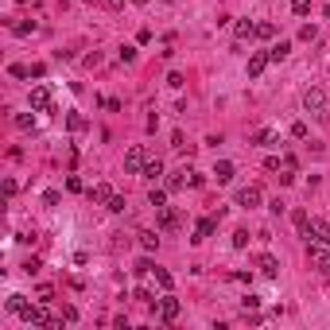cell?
I'll return each mask as SVG.
<instances>
[{"label":"cell","instance_id":"6da1fadb","mask_svg":"<svg viewBox=\"0 0 330 330\" xmlns=\"http://www.w3.org/2000/svg\"><path fill=\"white\" fill-rule=\"evenodd\" d=\"M303 109H307L311 117H319V121H330V97L322 94L319 86H311V89L303 94Z\"/></svg>","mask_w":330,"mask_h":330},{"label":"cell","instance_id":"7a4b0ae2","mask_svg":"<svg viewBox=\"0 0 330 330\" xmlns=\"http://www.w3.org/2000/svg\"><path fill=\"white\" fill-rule=\"evenodd\" d=\"M307 261H311V268L319 272V276H330V245L311 241V249H307Z\"/></svg>","mask_w":330,"mask_h":330},{"label":"cell","instance_id":"3957f363","mask_svg":"<svg viewBox=\"0 0 330 330\" xmlns=\"http://www.w3.org/2000/svg\"><path fill=\"white\" fill-rule=\"evenodd\" d=\"M152 311H156V319H159V322H175L182 307H179V299H175L171 291H167L163 299H156V303H152Z\"/></svg>","mask_w":330,"mask_h":330},{"label":"cell","instance_id":"277c9868","mask_svg":"<svg viewBox=\"0 0 330 330\" xmlns=\"http://www.w3.org/2000/svg\"><path fill=\"white\" fill-rule=\"evenodd\" d=\"M144 163H148V148H144V144H132V148L124 152V171L140 175V171H144Z\"/></svg>","mask_w":330,"mask_h":330},{"label":"cell","instance_id":"5b68a950","mask_svg":"<svg viewBox=\"0 0 330 330\" xmlns=\"http://www.w3.org/2000/svg\"><path fill=\"white\" fill-rule=\"evenodd\" d=\"M54 105V89L51 86H35L31 89V113H51Z\"/></svg>","mask_w":330,"mask_h":330},{"label":"cell","instance_id":"8992f818","mask_svg":"<svg viewBox=\"0 0 330 330\" xmlns=\"http://www.w3.org/2000/svg\"><path fill=\"white\" fill-rule=\"evenodd\" d=\"M261 202H264L261 187H241V191H237V206H241V210H256Z\"/></svg>","mask_w":330,"mask_h":330},{"label":"cell","instance_id":"52a82bcc","mask_svg":"<svg viewBox=\"0 0 330 330\" xmlns=\"http://www.w3.org/2000/svg\"><path fill=\"white\" fill-rule=\"evenodd\" d=\"M307 241H319V245H330V226L322 217H311L307 222Z\"/></svg>","mask_w":330,"mask_h":330},{"label":"cell","instance_id":"ba28073f","mask_svg":"<svg viewBox=\"0 0 330 330\" xmlns=\"http://www.w3.org/2000/svg\"><path fill=\"white\" fill-rule=\"evenodd\" d=\"M256 268H261V276H268V280L280 276V261L272 256V252H261V256H256Z\"/></svg>","mask_w":330,"mask_h":330},{"label":"cell","instance_id":"9c48e42d","mask_svg":"<svg viewBox=\"0 0 330 330\" xmlns=\"http://www.w3.org/2000/svg\"><path fill=\"white\" fill-rule=\"evenodd\" d=\"M268 51H256V54H252V59H249V78H261V74H264V70H268Z\"/></svg>","mask_w":330,"mask_h":330},{"label":"cell","instance_id":"30bf717a","mask_svg":"<svg viewBox=\"0 0 330 330\" xmlns=\"http://www.w3.org/2000/svg\"><path fill=\"white\" fill-rule=\"evenodd\" d=\"M252 144H256V148H272V144H280V132L276 129H261V132H252Z\"/></svg>","mask_w":330,"mask_h":330},{"label":"cell","instance_id":"8fae6325","mask_svg":"<svg viewBox=\"0 0 330 330\" xmlns=\"http://www.w3.org/2000/svg\"><path fill=\"white\" fill-rule=\"evenodd\" d=\"M175 226H179V214H175L171 206H159V229H163V233H171Z\"/></svg>","mask_w":330,"mask_h":330},{"label":"cell","instance_id":"7c38bea8","mask_svg":"<svg viewBox=\"0 0 330 330\" xmlns=\"http://www.w3.org/2000/svg\"><path fill=\"white\" fill-rule=\"evenodd\" d=\"M214 229H217V217H202L198 226H194V237H191V241H206Z\"/></svg>","mask_w":330,"mask_h":330},{"label":"cell","instance_id":"4fadbf2b","mask_svg":"<svg viewBox=\"0 0 330 330\" xmlns=\"http://www.w3.org/2000/svg\"><path fill=\"white\" fill-rule=\"evenodd\" d=\"M89 198H94V202H105V206H109V198H113V187H109V182H97L94 191H89Z\"/></svg>","mask_w":330,"mask_h":330},{"label":"cell","instance_id":"5bb4252c","mask_svg":"<svg viewBox=\"0 0 330 330\" xmlns=\"http://www.w3.org/2000/svg\"><path fill=\"white\" fill-rule=\"evenodd\" d=\"M214 179H217V182H229V179H233V163H229V159L214 163Z\"/></svg>","mask_w":330,"mask_h":330},{"label":"cell","instance_id":"9a60e30c","mask_svg":"<svg viewBox=\"0 0 330 330\" xmlns=\"http://www.w3.org/2000/svg\"><path fill=\"white\" fill-rule=\"evenodd\" d=\"M140 237V249H144V252H156V245H159V237L156 233H152V229H144V233H136Z\"/></svg>","mask_w":330,"mask_h":330},{"label":"cell","instance_id":"2e32d148","mask_svg":"<svg viewBox=\"0 0 330 330\" xmlns=\"http://www.w3.org/2000/svg\"><path fill=\"white\" fill-rule=\"evenodd\" d=\"M152 276H156V284L163 287V291H171V287H175V276H171V272H163V268H152Z\"/></svg>","mask_w":330,"mask_h":330},{"label":"cell","instance_id":"e0dca14e","mask_svg":"<svg viewBox=\"0 0 330 330\" xmlns=\"http://www.w3.org/2000/svg\"><path fill=\"white\" fill-rule=\"evenodd\" d=\"M237 39H252V35H256V24H249V20H237Z\"/></svg>","mask_w":330,"mask_h":330},{"label":"cell","instance_id":"ac0fdd59","mask_svg":"<svg viewBox=\"0 0 330 330\" xmlns=\"http://www.w3.org/2000/svg\"><path fill=\"white\" fill-rule=\"evenodd\" d=\"M287 51H291V43H284V39H280V43L268 51V59H272V62H284V59H287Z\"/></svg>","mask_w":330,"mask_h":330},{"label":"cell","instance_id":"d6986e66","mask_svg":"<svg viewBox=\"0 0 330 330\" xmlns=\"http://www.w3.org/2000/svg\"><path fill=\"white\" fill-rule=\"evenodd\" d=\"M144 175H148V179H159V175H163V163H159L156 156H148V163H144Z\"/></svg>","mask_w":330,"mask_h":330},{"label":"cell","instance_id":"ffe728a7","mask_svg":"<svg viewBox=\"0 0 330 330\" xmlns=\"http://www.w3.org/2000/svg\"><path fill=\"white\" fill-rule=\"evenodd\" d=\"M299 39H303V43H315V39H319V27H315V24H303V27H299Z\"/></svg>","mask_w":330,"mask_h":330},{"label":"cell","instance_id":"44dd1931","mask_svg":"<svg viewBox=\"0 0 330 330\" xmlns=\"http://www.w3.org/2000/svg\"><path fill=\"white\" fill-rule=\"evenodd\" d=\"M148 202H152V206H167V191H156V187H152V191H148Z\"/></svg>","mask_w":330,"mask_h":330},{"label":"cell","instance_id":"7402d4cb","mask_svg":"<svg viewBox=\"0 0 330 330\" xmlns=\"http://www.w3.org/2000/svg\"><path fill=\"white\" fill-rule=\"evenodd\" d=\"M66 124H70V132H82V129H86V117H82V113H70Z\"/></svg>","mask_w":330,"mask_h":330},{"label":"cell","instance_id":"603a6c76","mask_svg":"<svg viewBox=\"0 0 330 330\" xmlns=\"http://www.w3.org/2000/svg\"><path fill=\"white\" fill-rule=\"evenodd\" d=\"M12 31H16V35H31L35 31V20H20V24H12Z\"/></svg>","mask_w":330,"mask_h":330},{"label":"cell","instance_id":"cb8c5ba5","mask_svg":"<svg viewBox=\"0 0 330 330\" xmlns=\"http://www.w3.org/2000/svg\"><path fill=\"white\" fill-rule=\"evenodd\" d=\"M182 175H187V171H179V175L167 179V191H182V182H191V179H182Z\"/></svg>","mask_w":330,"mask_h":330},{"label":"cell","instance_id":"d4e9b609","mask_svg":"<svg viewBox=\"0 0 330 330\" xmlns=\"http://www.w3.org/2000/svg\"><path fill=\"white\" fill-rule=\"evenodd\" d=\"M276 35V24H256V39H272Z\"/></svg>","mask_w":330,"mask_h":330},{"label":"cell","instance_id":"484cf974","mask_svg":"<svg viewBox=\"0 0 330 330\" xmlns=\"http://www.w3.org/2000/svg\"><path fill=\"white\" fill-rule=\"evenodd\" d=\"M16 124H20L24 132H31V129H35V117H27V113H16Z\"/></svg>","mask_w":330,"mask_h":330},{"label":"cell","instance_id":"4316f807","mask_svg":"<svg viewBox=\"0 0 330 330\" xmlns=\"http://www.w3.org/2000/svg\"><path fill=\"white\" fill-rule=\"evenodd\" d=\"M24 307H27V299H24V296H8V311H16V315H20Z\"/></svg>","mask_w":330,"mask_h":330},{"label":"cell","instance_id":"83f0119b","mask_svg":"<svg viewBox=\"0 0 330 330\" xmlns=\"http://www.w3.org/2000/svg\"><path fill=\"white\" fill-rule=\"evenodd\" d=\"M291 12H296V16H307V12H311V0H291Z\"/></svg>","mask_w":330,"mask_h":330},{"label":"cell","instance_id":"f1b7e54d","mask_svg":"<svg viewBox=\"0 0 330 330\" xmlns=\"http://www.w3.org/2000/svg\"><path fill=\"white\" fill-rule=\"evenodd\" d=\"M241 307H245V315L256 311V307H261V296H245V299H241Z\"/></svg>","mask_w":330,"mask_h":330},{"label":"cell","instance_id":"f546056e","mask_svg":"<svg viewBox=\"0 0 330 330\" xmlns=\"http://www.w3.org/2000/svg\"><path fill=\"white\" fill-rule=\"evenodd\" d=\"M245 245H249V229H237L233 233V249H245Z\"/></svg>","mask_w":330,"mask_h":330},{"label":"cell","instance_id":"4dcf8cb0","mask_svg":"<svg viewBox=\"0 0 330 330\" xmlns=\"http://www.w3.org/2000/svg\"><path fill=\"white\" fill-rule=\"evenodd\" d=\"M291 136H296V140H307V124L296 121V124H291Z\"/></svg>","mask_w":330,"mask_h":330},{"label":"cell","instance_id":"1f68e13d","mask_svg":"<svg viewBox=\"0 0 330 330\" xmlns=\"http://www.w3.org/2000/svg\"><path fill=\"white\" fill-rule=\"evenodd\" d=\"M132 299H140V303H152V291H148V287H136V291H132Z\"/></svg>","mask_w":330,"mask_h":330},{"label":"cell","instance_id":"d6a6232c","mask_svg":"<svg viewBox=\"0 0 330 330\" xmlns=\"http://www.w3.org/2000/svg\"><path fill=\"white\" fill-rule=\"evenodd\" d=\"M62 322H78V311H74V307H70V303L62 307Z\"/></svg>","mask_w":330,"mask_h":330},{"label":"cell","instance_id":"836d02e7","mask_svg":"<svg viewBox=\"0 0 330 330\" xmlns=\"http://www.w3.org/2000/svg\"><path fill=\"white\" fill-rule=\"evenodd\" d=\"M109 210H113V214H121V210H124V198H121V194H113V198H109Z\"/></svg>","mask_w":330,"mask_h":330},{"label":"cell","instance_id":"e575fe53","mask_svg":"<svg viewBox=\"0 0 330 330\" xmlns=\"http://www.w3.org/2000/svg\"><path fill=\"white\" fill-rule=\"evenodd\" d=\"M12 78H31V70H27V66H20V62H16V66H12Z\"/></svg>","mask_w":330,"mask_h":330},{"label":"cell","instance_id":"d590c367","mask_svg":"<svg viewBox=\"0 0 330 330\" xmlns=\"http://www.w3.org/2000/svg\"><path fill=\"white\" fill-rule=\"evenodd\" d=\"M152 268H156V264H152V261H140V264H136V276H148Z\"/></svg>","mask_w":330,"mask_h":330},{"label":"cell","instance_id":"8d00e7d4","mask_svg":"<svg viewBox=\"0 0 330 330\" xmlns=\"http://www.w3.org/2000/svg\"><path fill=\"white\" fill-rule=\"evenodd\" d=\"M167 86H171V89H182V74H167Z\"/></svg>","mask_w":330,"mask_h":330},{"label":"cell","instance_id":"74e56055","mask_svg":"<svg viewBox=\"0 0 330 330\" xmlns=\"http://www.w3.org/2000/svg\"><path fill=\"white\" fill-rule=\"evenodd\" d=\"M105 4H109V8H121V4H124V0H105Z\"/></svg>","mask_w":330,"mask_h":330},{"label":"cell","instance_id":"f35d334b","mask_svg":"<svg viewBox=\"0 0 330 330\" xmlns=\"http://www.w3.org/2000/svg\"><path fill=\"white\" fill-rule=\"evenodd\" d=\"M136 4H148V0H136Z\"/></svg>","mask_w":330,"mask_h":330},{"label":"cell","instance_id":"ab89813d","mask_svg":"<svg viewBox=\"0 0 330 330\" xmlns=\"http://www.w3.org/2000/svg\"><path fill=\"white\" fill-rule=\"evenodd\" d=\"M326 16H330V4H326Z\"/></svg>","mask_w":330,"mask_h":330}]
</instances>
